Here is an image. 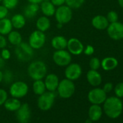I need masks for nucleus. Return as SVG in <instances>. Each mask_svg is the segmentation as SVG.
I'll return each mask as SVG.
<instances>
[{"mask_svg":"<svg viewBox=\"0 0 123 123\" xmlns=\"http://www.w3.org/2000/svg\"><path fill=\"white\" fill-rule=\"evenodd\" d=\"M104 111L111 119H116L120 116L123 109V103L120 98L111 96L106 98L104 102Z\"/></svg>","mask_w":123,"mask_h":123,"instance_id":"1","label":"nucleus"},{"mask_svg":"<svg viewBox=\"0 0 123 123\" xmlns=\"http://www.w3.org/2000/svg\"><path fill=\"white\" fill-rule=\"evenodd\" d=\"M28 75L33 80H42L47 75V66L41 60L33 61L28 67Z\"/></svg>","mask_w":123,"mask_h":123,"instance_id":"2","label":"nucleus"},{"mask_svg":"<svg viewBox=\"0 0 123 123\" xmlns=\"http://www.w3.org/2000/svg\"><path fill=\"white\" fill-rule=\"evenodd\" d=\"M56 91L59 97L67 99L75 93V85L73 81L65 78L59 81Z\"/></svg>","mask_w":123,"mask_h":123,"instance_id":"3","label":"nucleus"},{"mask_svg":"<svg viewBox=\"0 0 123 123\" xmlns=\"http://www.w3.org/2000/svg\"><path fill=\"white\" fill-rule=\"evenodd\" d=\"M15 54L18 60L21 62H28L34 56V49L27 43L22 42L15 46Z\"/></svg>","mask_w":123,"mask_h":123,"instance_id":"4","label":"nucleus"},{"mask_svg":"<svg viewBox=\"0 0 123 123\" xmlns=\"http://www.w3.org/2000/svg\"><path fill=\"white\" fill-rule=\"evenodd\" d=\"M54 17L58 23L65 25L70 22L73 18V11L66 5L58 7L56 9Z\"/></svg>","mask_w":123,"mask_h":123,"instance_id":"5","label":"nucleus"},{"mask_svg":"<svg viewBox=\"0 0 123 123\" xmlns=\"http://www.w3.org/2000/svg\"><path fill=\"white\" fill-rule=\"evenodd\" d=\"M54 62L59 67H66L72 62V54L66 49L56 50L52 55Z\"/></svg>","mask_w":123,"mask_h":123,"instance_id":"6","label":"nucleus"},{"mask_svg":"<svg viewBox=\"0 0 123 123\" xmlns=\"http://www.w3.org/2000/svg\"><path fill=\"white\" fill-rule=\"evenodd\" d=\"M56 95L54 92L46 91L43 94L40 95L38 98V107L42 111L49 110L54 105Z\"/></svg>","mask_w":123,"mask_h":123,"instance_id":"7","label":"nucleus"},{"mask_svg":"<svg viewBox=\"0 0 123 123\" xmlns=\"http://www.w3.org/2000/svg\"><path fill=\"white\" fill-rule=\"evenodd\" d=\"M28 86L23 81H16L10 87V93L12 97L21 98L25 96L28 92Z\"/></svg>","mask_w":123,"mask_h":123,"instance_id":"8","label":"nucleus"},{"mask_svg":"<svg viewBox=\"0 0 123 123\" xmlns=\"http://www.w3.org/2000/svg\"><path fill=\"white\" fill-rule=\"evenodd\" d=\"M46 39V35L43 32L36 30L31 33L28 38V44L33 49H40L44 46Z\"/></svg>","mask_w":123,"mask_h":123,"instance_id":"9","label":"nucleus"},{"mask_svg":"<svg viewBox=\"0 0 123 123\" xmlns=\"http://www.w3.org/2000/svg\"><path fill=\"white\" fill-rule=\"evenodd\" d=\"M106 31L108 36L112 40L119 41L123 38V23L120 22L109 23Z\"/></svg>","mask_w":123,"mask_h":123,"instance_id":"10","label":"nucleus"},{"mask_svg":"<svg viewBox=\"0 0 123 123\" xmlns=\"http://www.w3.org/2000/svg\"><path fill=\"white\" fill-rule=\"evenodd\" d=\"M83 70L81 66L78 63H70L65 70V78L75 81L78 80L82 75Z\"/></svg>","mask_w":123,"mask_h":123,"instance_id":"11","label":"nucleus"},{"mask_svg":"<svg viewBox=\"0 0 123 123\" xmlns=\"http://www.w3.org/2000/svg\"><path fill=\"white\" fill-rule=\"evenodd\" d=\"M106 98V93L100 88H95L88 93V99L92 104L100 105L104 102Z\"/></svg>","mask_w":123,"mask_h":123,"instance_id":"12","label":"nucleus"},{"mask_svg":"<svg viewBox=\"0 0 123 123\" xmlns=\"http://www.w3.org/2000/svg\"><path fill=\"white\" fill-rule=\"evenodd\" d=\"M67 49L72 55L78 56L83 53L84 46L79 39L76 38H71L68 40Z\"/></svg>","mask_w":123,"mask_h":123,"instance_id":"13","label":"nucleus"},{"mask_svg":"<svg viewBox=\"0 0 123 123\" xmlns=\"http://www.w3.org/2000/svg\"><path fill=\"white\" fill-rule=\"evenodd\" d=\"M31 117V111L28 104H21L16 111V118L19 123H28Z\"/></svg>","mask_w":123,"mask_h":123,"instance_id":"14","label":"nucleus"},{"mask_svg":"<svg viewBox=\"0 0 123 123\" xmlns=\"http://www.w3.org/2000/svg\"><path fill=\"white\" fill-rule=\"evenodd\" d=\"M44 78L45 80L43 82H44L46 91L55 92L57 89V87L59 83V77L54 73H50V74H47Z\"/></svg>","mask_w":123,"mask_h":123,"instance_id":"15","label":"nucleus"},{"mask_svg":"<svg viewBox=\"0 0 123 123\" xmlns=\"http://www.w3.org/2000/svg\"><path fill=\"white\" fill-rule=\"evenodd\" d=\"M86 78L88 83L94 87H97L101 85L102 82V77L101 74L94 70H90L86 74Z\"/></svg>","mask_w":123,"mask_h":123,"instance_id":"16","label":"nucleus"},{"mask_svg":"<svg viewBox=\"0 0 123 123\" xmlns=\"http://www.w3.org/2000/svg\"><path fill=\"white\" fill-rule=\"evenodd\" d=\"M91 24L93 28L97 30H105L107 28L109 23L108 22L106 18L103 15H96L91 20Z\"/></svg>","mask_w":123,"mask_h":123,"instance_id":"17","label":"nucleus"},{"mask_svg":"<svg viewBox=\"0 0 123 123\" xmlns=\"http://www.w3.org/2000/svg\"><path fill=\"white\" fill-rule=\"evenodd\" d=\"M118 65V60L113 56H107L102 59L101 66L105 71H111L115 69Z\"/></svg>","mask_w":123,"mask_h":123,"instance_id":"18","label":"nucleus"},{"mask_svg":"<svg viewBox=\"0 0 123 123\" xmlns=\"http://www.w3.org/2000/svg\"><path fill=\"white\" fill-rule=\"evenodd\" d=\"M40 10L43 15L46 17H52L54 15L55 11H56V7L49 1H43L41 3L40 5Z\"/></svg>","mask_w":123,"mask_h":123,"instance_id":"19","label":"nucleus"},{"mask_svg":"<svg viewBox=\"0 0 123 123\" xmlns=\"http://www.w3.org/2000/svg\"><path fill=\"white\" fill-rule=\"evenodd\" d=\"M39 10L40 6L38 4L29 3L24 9L23 15L27 19H33L37 15Z\"/></svg>","mask_w":123,"mask_h":123,"instance_id":"20","label":"nucleus"},{"mask_svg":"<svg viewBox=\"0 0 123 123\" xmlns=\"http://www.w3.org/2000/svg\"><path fill=\"white\" fill-rule=\"evenodd\" d=\"M51 44L55 50L65 49L67 48L68 40L62 36H56L51 39Z\"/></svg>","mask_w":123,"mask_h":123,"instance_id":"21","label":"nucleus"},{"mask_svg":"<svg viewBox=\"0 0 123 123\" xmlns=\"http://www.w3.org/2000/svg\"><path fill=\"white\" fill-rule=\"evenodd\" d=\"M102 116V109L98 104H92L88 109V117L93 122L98 121Z\"/></svg>","mask_w":123,"mask_h":123,"instance_id":"22","label":"nucleus"},{"mask_svg":"<svg viewBox=\"0 0 123 123\" xmlns=\"http://www.w3.org/2000/svg\"><path fill=\"white\" fill-rule=\"evenodd\" d=\"M36 25L37 30L45 33L46 31H47L50 28L51 21L48 17L43 15V16H41L37 19Z\"/></svg>","mask_w":123,"mask_h":123,"instance_id":"23","label":"nucleus"},{"mask_svg":"<svg viewBox=\"0 0 123 123\" xmlns=\"http://www.w3.org/2000/svg\"><path fill=\"white\" fill-rule=\"evenodd\" d=\"M10 20L13 28H15L17 30L22 29L25 25L26 18L22 14H15Z\"/></svg>","mask_w":123,"mask_h":123,"instance_id":"24","label":"nucleus"},{"mask_svg":"<svg viewBox=\"0 0 123 123\" xmlns=\"http://www.w3.org/2000/svg\"><path fill=\"white\" fill-rule=\"evenodd\" d=\"M3 105L7 110L10 111H16L20 107L21 102L19 98L12 97L10 98H7Z\"/></svg>","mask_w":123,"mask_h":123,"instance_id":"25","label":"nucleus"},{"mask_svg":"<svg viewBox=\"0 0 123 123\" xmlns=\"http://www.w3.org/2000/svg\"><path fill=\"white\" fill-rule=\"evenodd\" d=\"M13 29L11 20L9 18H4L0 20V34L3 36H7Z\"/></svg>","mask_w":123,"mask_h":123,"instance_id":"26","label":"nucleus"},{"mask_svg":"<svg viewBox=\"0 0 123 123\" xmlns=\"http://www.w3.org/2000/svg\"><path fill=\"white\" fill-rule=\"evenodd\" d=\"M7 41L13 46H18L23 42L22 35L18 31H12L7 34Z\"/></svg>","mask_w":123,"mask_h":123,"instance_id":"27","label":"nucleus"},{"mask_svg":"<svg viewBox=\"0 0 123 123\" xmlns=\"http://www.w3.org/2000/svg\"><path fill=\"white\" fill-rule=\"evenodd\" d=\"M33 91L36 95L40 96L46 91L44 82L42 80H34L33 83Z\"/></svg>","mask_w":123,"mask_h":123,"instance_id":"28","label":"nucleus"},{"mask_svg":"<svg viewBox=\"0 0 123 123\" xmlns=\"http://www.w3.org/2000/svg\"><path fill=\"white\" fill-rule=\"evenodd\" d=\"M85 2V0H65V5L71 9H79Z\"/></svg>","mask_w":123,"mask_h":123,"instance_id":"29","label":"nucleus"},{"mask_svg":"<svg viewBox=\"0 0 123 123\" xmlns=\"http://www.w3.org/2000/svg\"><path fill=\"white\" fill-rule=\"evenodd\" d=\"M2 5H4L7 9L13 10L19 4V0H2Z\"/></svg>","mask_w":123,"mask_h":123,"instance_id":"30","label":"nucleus"},{"mask_svg":"<svg viewBox=\"0 0 123 123\" xmlns=\"http://www.w3.org/2000/svg\"><path fill=\"white\" fill-rule=\"evenodd\" d=\"M89 67L91 70H98L101 67V61L97 57H92L89 62Z\"/></svg>","mask_w":123,"mask_h":123,"instance_id":"31","label":"nucleus"},{"mask_svg":"<svg viewBox=\"0 0 123 123\" xmlns=\"http://www.w3.org/2000/svg\"><path fill=\"white\" fill-rule=\"evenodd\" d=\"M106 19L108 20V22L109 23H115L117 21H118V18H119V16H118V14L114 11V10H111V11H109L106 15Z\"/></svg>","mask_w":123,"mask_h":123,"instance_id":"32","label":"nucleus"},{"mask_svg":"<svg viewBox=\"0 0 123 123\" xmlns=\"http://www.w3.org/2000/svg\"><path fill=\"white\" fill-rule=\"evenodd\" d=\"M13 80V73L10 70H6L5 73H3V80L5 83L9 84L11 83Z\"/></svg>","mask_w":123,"mask_h":123,"instance_id":"33","label":"nucleus"},{"mask_svg":"<svg viewBox=\"0 0 123 123\" xmlns=\"http://www.w3.org/2000/svg\"><path fill=\"white\" fill-rule=\"evenodd\" d=\"M114 93L117 97L122 98L123 97V82L117 83L114 87Z\"/></svg>","mask_w":123,"mask_h":123,"instance_id":"34","label":"nucleus"},{"mask_svg":"<svg viewBox=\"0 0 123 123\" xmlns=\"http://www.w3.org/2000/svg\"><path fill=\"white\" fill-rule=\"evenodd\" d=\"M7 98H8L7 92L5 89L0 88V106L3 105Z\"/></svg>","mask_w":123,"mask_h":123,"instance_id":"35","label":"nucleus"},{"mask_svg":"<svg viewBox=\"0 0 123 123\" xmlns=\"http://www.w3.org/2000/svg\"><path fill=\"white\" fill-rule=\"evenodd\" d=\"M0 54H1V56L2 57V59H4L5 60H8L11 57V52L7 48L2 49V51H0Z\"/></svg>","mask_w":123,"mask_h":123,"instance_id":"36","label":"nucleus"},{"mask_svg":"<svg viewBox=\"0 0 123 123\" xmlns=\"http://www.w3.org/2000/svg\"><path fill=\"white\" fill-rule=\"evenodd\" d=\"M9 13V10L7 9L4 5H0V20L4 19L7 17Z\"/></svg>","mask_w":123,"mask_h":123,"instance_id":"37","label":"nucleus"},{"mask_svg":"<svg viewBox=\"0 0 123 123\" xmlns=\"http://www.w3.org/2000/svg\"><path fill=\"white\" fill-rule=\"evenodd\" d=\"M94 48L93 46L91 45H87L86 47H84V50H83V53L87 55V56H91L93 53H94Z\"/></svg>","mask_w":123,"mask_h":123,"instance_id":"38","label":"nucleus"},{"mask_svg":"<svg viewBox=\"0 0 123 123\" xmlns=\"http://www.w3.org/2000/svg\"><path fill=\"white\" fill-rule=\"evenodd\" d=\"M7 45V39L5 38V36L0 34V49H2L6 48Z\"/></svg>","mask_w":123,"mask_h":123,"instance_id":"39","label":"nucleus"},{"mask_svg":"<svg viewBox=\"0 0 123 123\" xmlns=\"http://www.w3.org/2000/svg\"><path fill=\"white\" fill-rule=\"evenodd\" d=\"M102 89L105 91V93H109L113 89V84L111 83H106L104 84V86Z\"/></svg>","mask_w":123,"mask_h":123,"instance_id":"40","label":"nucleus"},{"mask_svg":"<svg viewBox=\"0 0 123 123\" xmlns=\"http://www.w3.org/2000/svg\"><path fill=\"white\" fill-rule=\"evenodd\" d=\"M49 1L55 6V7H59L62 5H65V0H49Z\"/></svg>","mask_w":123,"mask_h":123,"instance_id":"41","label":"nucleus"},{"mask_svg":"<svg viewBox=\"0 0 123 123\" xmlns=\"http://www.w3.org/2000/svg\"><path fill=\"white\" fill-rule=\"evenodd\" d=\"M5 65V60L2 59V57L1 56V54H0V70L3 68Z\"/></svg>","mask_w":123,"mask_h":123,"instance_id":"42","label":"nucleus"},{"mask_svg":"<svg viewBox=\"0 0 123 123\" xmlns=\"http://www.w3.org/2000/svg\"><path fill=\"white\" fill-rule=\"evenodd\" d=\"M29 3H34V4H41L43 1H47V0H27Z\"/></svg>","mask_w":123,"mask_h":123,"instance_id":"43","label":"nucleus"},{"mask_svg":"<svg viewBox=\"0 0 123 123\" xmlns=\"http://www.w3.org/2000/svg\"><path fill=\"white\" fill-rule=\"evenodd\" d=\"M118 4L123 9V0H118Z\"/></svg>","mask_w":123,"mask_h":123,"instance_id":"44","label":"nucleus"},{"mask_svg":"<svg viewBox=\"0 0 123 123\" xmlns=\"http://www.w3.org/2000/svg\"><path fill=\"white\" fill-rule=\"evenodd\" d=\"M2 80H3V73L0 70V83H1Z\"/></svg>","mask_w":123,"mask_h":123,"instance_id":"45","label":"nucleus"},{"mask_svg":"<svg viewBox=\"0 0 123 123\" xmlns=\"http://www.w3.org/2000/svg\"><path fill=\"white\" fill-rule=\"evenodd\" d=\"M63 25H64L61 24V23H57V24H56V28H59V29H60V28H62L63 27Z\"/></svg>","mask_w":123,"mask_h":123,"instance_id":"46","label":"nucleus"},{"mask_svg":"<svg viewBox=\"0 0 123 123\" xmlns=\"http://www.w3.org/2000/svg\"><path fill=\"white\" fill-rule=\"evenodd\" d=\"M92 122H93L92 120H91L90 119H86L85 123H92Z\"/></svg>","mask_w":123,"mask_h":123,"instance_id":"47","label":"nucleus"},{"mask_svg":"<svg viewBox=\"0 0 123 123\" xmlns=\"http://www.w3.org/2000/svg\"><path fill=\"white\" fill-rule=\"evenodd\" d=\"M2 2V0H0V3H1Z\"/></svg>","mask_w":123,"mask_h":123,"instance_id":"48","label":"nucleus"}]
</instances>
